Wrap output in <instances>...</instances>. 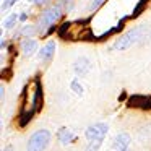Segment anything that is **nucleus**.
Here are the masks:
<instances>
[{"instance_id":"1","label":"nucleus","mask_w":151,"mask_h":151,"mask_svg":"<svg viewBox=\"0 0 151 151\" xmlns=\"http://www.w3.org/2000/svg\"><path fill=\"white\" fill-rule=\"evenodd\" d=\"M148 39H151V28L148 24H138V26L128 29L125 34H122L114 44L112 49L114 50H125L128 47H132L133 44H143Z\"/></svg>"},{"instance_id":"2","label":"nucleus","mask_w":151,"mask_h":151,"mask_svg":"<svg viewBox=\"0 0 151 151\" xmlns=\"http://www.w3.org/2000/svg\"><path fill=\"white\" fill-rule=\"evenodd\" d=\"M62 15H63V8L60 7L59 4H55V5H52V7L46 8V10L41 13L39 20H37V24H36L37 31L44 33V29L50 28L57 20H60V18H62Z\"/></svg>"},{"instance_id":"3","label":"nucleus","mask_w":151,"mask_h":151,"mask_svg":"<svg viewBox=\"0 0 151 151\" xmlns=\"http://www.w3.org/2000/svg\"><path fill=\"white\" fill-rule=\"evenodd\" d=\"M50 138H52V135H50L49 130L39 128V130H36L29 138H28L26 151H46L47 146H49V143H50Z\"/></svg>"},{"instance_id":"4","label":"nucleus","mask_w":151,"mask_h":151,"mask_svg":"<svg viewBox=\"0 0 151 151\" xmlns=\"http://www.w3.org/2000/svg\"><path fill=\"white\" fill-rule=\"evenodd\" d=\"M107 132H109L107 124H102V122H99V124H93V125H89V127L85 130V138L88 141L96 140V138H104Z\"/></svg>"},{"instance_id":"5","label":"nucleus","mask_w":151,"mask_h":151,"mask_svg":"<svg viewBox=\"0 0 151 151\" xmlns=\"http://www.w3.org/2000/svg\"><path fill=\"white\" fill-rule=\"evenodd\" d=\"M91 70V62H89L88 57H78V59L73 62V72L78 78H83L86 76Z\"/></svg>"},{"instance_id":"6","label":"nucleus","mask_w":151,"mask_h":151,"mask_svg":"<svg viewBox=\"0 0 151 151\" xmlns=\"http://www.w3.org/2000/svg\"><path fill=\"white\" fill-rule=\"evenodd\" d=\"M130 141H132V138H130V135L128 133H119L117 137L114 138V141H112V145H111V148L114 151H122V150H128V145H130Z\"/></svg>"},{"instance_id":"7","label":"nucleus","mask_w":151,"mask_h":151,"mask_svg":"<svg viewBox=\"0 0 151 151\" xmlns=\"http://www.w3.org/2000/svg\"><path fill=\"white\" fill-rule=\"evenodd\" d=\"M55 46H57L55 41H49V42L39 50V59L42 60V62H49V60H52L54 54H55Z\"/></svg>"},{"instance_id":"8","label":"nucleus","mask_w":151,"mask_h":151,"mask_svg":"<svg viewBox=\"0 0 151 151\" xmlns=\"http://www.w3.org/2000/svg\"><path fill=\"white\" fill-rule=\"evenodd\" d=\"M20 47H21V52H23V55L29 57V55H33V54L37 50V42H36V39L26 37V39L21 41Z\"/></svg>"},{"instance_id":"9","label":"nucleus","mask_w":151,"mask_h":151,"mask_svg":"<svg viewBox=\"0 0 151 151\" xmlns=\"http://www.w3.org/2000/svg\"><path fill=\"white\" fill-rule=\"evenodd\" d=\"M57 138H59L60 145L67 146V145L73 143L76 137H75V133H73V132H70L67 127H62V128H59V132H57Z\"/></svg>"},{"instance_id":"10","label":"nucleus","mask_w":151,"mask_h":151,"mask_svg":"<svg viewBox=\"0 0 151 151\" xmlns=\"http://www.w3.org/2000/svg\"><path fill=\"white\" fill-rule=\"evenodd\" d=\"M145 99H146V96H138V94H135V96H132V98L127 101V106H128V107H140V109H141Z\"/></svg>"},{"instance_id":"11","label":"nucleus","mask_w":151,"mask_h":151,"mask_svg":"<svg viewBox=\"0 0 151 151\" xmlns=\"http://www.w3.org/2000/svg\"><path fill=\"white\" fill-rule=\"evenodd\" d=\"M37 31L36 26H33V24H26V26H23L20 31L17 33V36H24V37H31L34 33Z\"/></svg>"},{"instance_id":"12","label":"nucleus","mask_w":151,"mask_h":151,"mask_svg":"<svg viewBox=\"0 0 151 151\" xmlns=\"http://www.w3.org/2000/svg\"><path fill=\"white\" fill-rule=\"evenodd\" d=\"M72 21H63L62 24H60L59 28H57V34H59V37H62V39H65V36L68 34L70 28H72Z\"/></svg>"},{"instance_id":"13","label":"nucleus","mask_w":151,"mask_h":151,"mask_svg":"<svg viewBox=\"0 0 151 151\" xmlns=\"http://www.w3.org/2000/svg\"><path fill=\"white\" fill-rule=\"evenodd\" d=\"M102 141H104V138H96V140L88 141V145H86L85 151H99V148H101Z\"/></svg>"},{"instance_id":"14","label":"nucleus","mask_w":151,"mask_h":151,"mask_svg":"<svg viewBox=\"0 0 151 151\" xmlns=\"http://www.w3.org/2000/svg\"><path fill=\"white\" fill-rule=\"evenodd\" d=\"M70 88H72V91L78 96H83V93H85V89H83L81 83L78 81V78H73L72 81H70Z\"/></svg>"},{"instance_id":"15","label":"nucleus","mask_w":151,"mask_h":151,"mask_svg":"<svg viewBox=\"0 0 151 151\" xmlns=\"http://www.w3.org/2000/svg\"><path fill=\"white\" fill-rule=\"evenodd\" d=\"M148 2H150V0H140V2H138V4H137V7L133 8V12H132L130 18H137L138 15H140L141 12L145 10V7H146V4H148Z\"/></svg>"},{"instance_id":"16","label":"nucleus","mask_w":151,"mask_h":151,"mask_svg":"<svg viewBox=\"0 0 151 151\" xmlns=\"http://www.w3.org/2000/svg\"><path fill=\"white\" fill-rule=\"evenodd\" d=\"M17 20H18V15H15V13L10 15V17L4 21V28H5V29H12V28L17 24Z\"/></svg>"},{"instance_id":"17","label":"nucleus","mask_w":151,"mask_h":151,"mask_svg":"<svg viewBox=\"0 0 151 151\" xmlns=\"http://www.w3.org/2000/svg\"><path fill=\"white\" fill-rule=\"evenodd\" d=\"M73 2H75V0H59L57 4H59L65 12H70V10L73 8Z\"/></svg>"},{"instance_id":"18","label":"nucleus","mask_w":151,"mask_h":151,"mask_svg":"<svg viewBox=\"0 0 151 151\" xmlns=\"http://www.w3.org/2000/svg\"><path fill=\"white\" fill-rule=\"evenodd\" d=\"M17 2V0H4V4H2V12L8 10L10 7H13V4Z\"/></svg>"},{"instance_id":"19","label":"nucleus","mask_w":151,"mask_h":151,"mask_svg":"<svg viewBox=\"0 0 151 151\" xmlns=\"http://www.w3.org/2000/svg\"><path fill=\"white\" fill-rule=\"evenodd\" d=\"M18 20H20L21 23H24V21L28 20V13H24V12H23V13H20V15H18Z\"/></svg>"},{"instance_id":"20","label":"nucleus","mask_w":151,"mask_h":151,"mask_svg":"<svg viewBox=\"0 0 151 151\" xmlns=\"http://www.w3.org/2000/svg\"><path fill=\"white\" fill-rule=\"evenodd\" d=\"M34 5H44V4H47V0H31Z\"/></svg>"},{"instance_id":"21","label":"nucleus","mask_w":151,"mask_h":151,"mask_svg":"<svg viewBox=\"0 0 151 151\" xmlns=\"http://www.w3.org/2000/svg\"><path fill=\"white\" fill-rule=\"evenodd\" d=\"M0 98H2V101L5 99V86H0Z\"/></svg>"},{"instance_id":"22","label":"nucleus","mask_w":151,"mask_h":151,"mask_svg":"<svg viewBox=\"0 0 151 151\" xmlns=\"http://www.w3.org/2000/svg\"><path fill=\"white\" fill-rule=\"evenodd\" d=\"M4 151H15V150H13V146H12V145H8V146L4 148Z\"/></svg>"},{"instance_id":"23","label":"nucleus","mask_w":151,"mask_h":151,"mask_svg":"<svg viewBox=\"0 0 151 151\" xmlns=\"http://www.w3.org/2000/svg\"><path fill=\"white\" fill-rule=\"evenodd\" d=\"M122 151H128V150H122Z\"/></svg>"}]
</instances>
